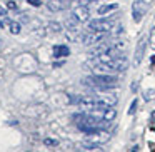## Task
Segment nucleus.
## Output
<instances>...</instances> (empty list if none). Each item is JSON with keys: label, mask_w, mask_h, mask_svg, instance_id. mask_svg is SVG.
Returning <instances> with one entry per match:
<instances>
[{"label": "nucleus", "mask_w": 155, "mask_h": 152, "mask_svg": "<svg viewBox=\"0 0 155 152\" xmlns=\"http://www.w3.org/2000/svg\"><path fill=\"white\" fill-rule=\"evenodd\" d=\"M118 82L117 77L110 74H95V75H90V77L84 79V84L85 85H90V87H95V89H110V87H115Z\"/></svg>", "instance_id": "obj_1"}, {"label": "nucleus", "mask_w": 155, "mask_h": 152, "mask_svg": "<svg viewBox=\"0 0 155 152\" xmlns=\"http://www.w3.org/2000/svg\"><path fill=\"white\" fill-rule=\"evenodd\" d=\"M112 29H114V22L108 19H95L87 25V30L90 32H110Z\"/></svg>", "instance_id": "obj_2"}, {"label": "nucleus", "mask_w": 155, "mask_h": 152, "mask_svg": "<svg viewBox=\"0 0 155 152\" xmlns=\"http://www.w3.org/2000/svg\"><path fill=\"white\" fill-rule=\"evenodd\" d=\"M110 139V134L105 132L104 129H95V130L87 132V137H85V142H90V144H97L102 145Z\"/></svg>", "instance_id": "obj_3"}, {"label": "nucleus", "mask_w": 155, "mask_h": 152, "mask_svg": "<svg viewBox=\"0 0 155 152\" xmlns=\"http://www.w3.org/2000/svg\"><path fill=\"white\" fill-rule=\"evenodd\" d=\"M107 34L108 32H90V30H87V34H84V37H82V42H84L85 45L98 44V42H102L107 37Z\"/></svg>", "instance_id": "obj_4"}, {"label": "nucleus", "mask_w": 155, "mask_h": 152, "mask_svg": "<svg viewBox=\"0 0 155 152\" xmlns=\"http://www.w3.org/2000/svg\"><path fill=\"white\" fill-rule=\"evenodd\" d=\"M145 12H147V4L143 0H135L132 4V17H134L135 22H140L143 19Z\"/></svg>", "instance_id": "obj_5"}, {"label": "nucleus", "mask_w": 155, "mask_h": 152, "mask_svg": "<svg viewBox=\"0 0 155 152\" xmlns=\"http://www.w3.org/2000/svg\"><path fill=\"white\" fill-rule=\"evenodd\" d=\"M97 99V107H114L117 104V95L114 94H102V95H95Z\"/></svg>", "instance_id": "obj_6"}, {"label": "nucleus", "mask_w": 155, "mask_h": 152, "mask_svg": "<svg viewBox=\"0 0 155 152\" xmlns=\"http://www.w3.org/2000/svg\"><path fill=\"white\" fill-rule=\"evenodd\" d=\"M72 15H74V17L77 19L78 22H87V20H88V15H90V12H88L87 5H77V7L72 10Z\"/></svg>", "instance_id": "obj_7"}, {"label": "nucleus", "mask_w": 155, "mask_h": 152, "mask_svg": "<svg viewBox=\"0 0 155 152\" xmlns=\"http://www.w3.org/2000/svg\"><path fill=\"white\" fill-rule=\"evenodd\" d=\"M145 47H147V39L142 37L137 44V49H135V57H134V64L138 65L143 59V54H145Z\"/></svg>", "instance_id": "obj_8"}, {"label": "nucleus", "mask_w": 155, "mask_h": 152, "mask_svg": "<svg viewBox=\"0 0 155 152\" xmlns=\"http://www.w3.org/2000/svg\"><path fill=\"white\" fill-rule=\"evenodd\" d=\"M67 7V2L65 0H48L47 2V8L50 12H60Z\"/></svg>", "instance_id": "obj_9"}, {"label": "nucleus", "mask_w": 155, "mask_h": 152, "mask_svg": "<svg viewBox=\"0 0 155 152\" xmlns=\"http://www.w3.org/2000/svg\"><path fill=\"white\" fill-rule=\"evenodd\" d=\"M67 55H70V49L67 45H64V44L54 45V57L60 59V57H67Z\"/></svg>", "instance_id": "obj_10"}, {"label": "nucleus", "mask_w": 155, "mask_h": 152, "mask_svg": "<svg viewBox=\"0 0 155 152\" xmlns=\"http://www.w3.org/2000/svg\"><path fill=\"white\" fill-rule=\"evenodd\" d=\"M65 30H78V20L74 15H70V17L65 20Z\"/></svg>", "instance_id": "obj_11"}, {"label": "nucleus", "mask_w": 155, "mask_h": 152, "mask_svg": "<svg viewBox=\"0 0 155 152\" xmlns=\"http://www.w3.org/2000/svg\"><path fill=\"white\" fill-rule=\"evenodd\" d=\"M118 8V4H108V5H102V7H98V15H107L110 14V12L117 10Z\"/></svg>", "instance_id": "obj_12"}, {"label": "nucleus", "mask_w": 155, "mask_h": 152, "mask_svg": "<svg viewBox=\"0 0 155 152\" xmlns=\"http://www.w3.org/2000/svg\"><path fill=\"white\" fill-rule=\"evenodd\" d=\"M8 29H10V32L14 35H17V34H20V30H22V25L18 24V22H8Z\"/></svg>", "instance_id": "obj_13"}, {"label": "nucleus", "mask_w": 155, "mask_h": 152, "mask_svg": "<svg viewBox=\"0 0 155 152\" xmlns=\"http://www.w3.org/2000/svg\"><path fill=\"white\" fill-rule=\"evenodd\" d=\"M48 29H50V32H54V34H60L62 32V25L57 24V22H50V24H48Z\"/></svg>", "instance_id": "obj_14"}, {"label": "nucleus", "mask_w": 155, "mask_h": 152, "mask_svg": "<svg viewBox=\"0 0 155 152\" xmlns=\"http://www.w3.org/2000/svg\"><path fill=\"white\" fill-rule=\"evenodd\" d=\"M137 104H138V102H137V99H135V100L132 102L130 109H128V114H130V115H134V114H135V110H137Z\"/></svg>", "instance_id": "obj_15"}, {"label": "nucleus", "mask_w": 155, "mask_h": 152, "mask_svg": "<svg viewBox=\"0 0 155 152\" xmlns=\"http://www.w3.org/2000/svg\"><path fill=\"white\" fill-rule=\"evenodd\" d=\"M45 145H57L58 144V140H57V139H45Z\"/></svg>", "instance_id": "obj_16"}, {"label": "nucleus", "mask_w": 155, "mask_h": 152, "mask_svg": "<svg viewBox=\"0 0 155 152\" xmlns=\"http://www.w3.org/2000/svg\"><path fill=\"white\" fill-rule=\"evenodd\" d=\"M150 42H152V47L155 49V29L152 30V34H150Z\"/></svg>", "instance_id": "obj_17"}, {"label": "nucleus", "mask_w": 155, "mask_h": 152, "mask_svg": "<svg viewBox=\"0 0 155 152\" xmlns=\"http://www.w3.org/2000/svg\"><path fill=\"white\" fill-rule=\"evenodd\" d=\"M152 97H153V90H147V92H145V99H147V100H150Z\"/></svg>", "instance_id": "obj_18"}, {"label": "nucleus", "mask_w": 155, "mask_h": 152, "mask_svg": "<svg viewBox=\"0 0 155 152\" xmlns=\"http://www.w3.org/2000/svg\"><path fill=\"white\" fill-rule=\"evenodd\" d=\"M28 2H30L32 5H35V7H40V4H42L40 0H28Z\"/></svg>", "instance_id": "obj_19"}, {"label": "nucleus", "mask_w": 155, "mask_h": 152, "mask_svg": "<svg viewBox=\"0 0 155 152\" xmlns=\"http://www.w3.org/2000/svg\"><path fill=\"white\" fill-rule=\"evenodd\" d=\"M7 7H8V8H17V4L10 0V2H7Z\"/></svg>", "instance_id": "obj_20"}, {"label": "nucleus", "mask_w": 155, "mask_h": 152, "mask_svg": "<svg viewBox=\"0 0 155 152\" xmlns=\"http://www.w3.org/2000/svg\"><path fill=\"white\" fill-rule=\"evenodd\" d=\"M5 15H7V10H5V8L0 5V17H5Z\"/></svg>", "instance_id": "obj_21"}, {"label": "nucleus", "mask_w": 155, "mask_h": 152, "mask_svg": "<svg viewBox=\"0 0 155 152\" xmlns=\"http://www.w3.org/2000/svg\"><path fill=\"white\" fill-rule=\"evenodd\" d=\"M152 120L155 122V112H152Z\"/></svg>", "instance_id": "obj_22"}]
</instances>
